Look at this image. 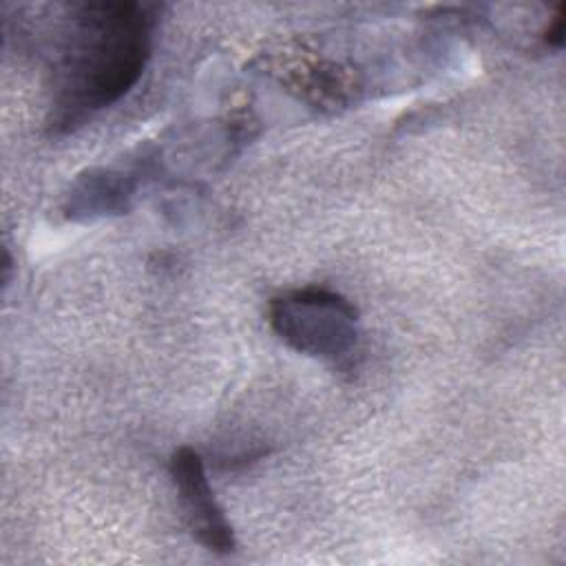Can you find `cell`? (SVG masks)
<instances>
[{
    "label": "cell",
    "mask_w": 566,
    "mask_h": 566,
    "mask_svg": "<svg viewBox=\"0 0 566 566\" xmlns=\"http://www.w3.org/2000/svg\"><path fill=\"white\" fill-rule=\"evenodd\" d=\"M153 24L139 2L71 7L53 71V124L69 128L128 93L148 62Z\"/></svg>",
    "instance_id": "obj_1"
},
{
    "label": "cell",
    "mask_w": 566,
    "mask_h": 566,
    "mask_svg": "<svg viewBox=\"0 0 566 566\" xmlns=\"http://www.w3.org/2000/svg\"><path fill=\"white\" fill-rule=\"evenodd\" d=\"M272 329L296 352L334 360L358 340V310L327 287L290 290L270 301Z\"/></svg>",
    "instance_id": "obj_2"
},
{
    "label": "cell",
    "mask_w": 566,
    "mask_h": 566,
    "mask_svg": "<svg viewBox=\"0 0 566 566\" xmlns=\"http://www.w3.org/2000/svg\"><path fill=\"white\" fill-rule=\"evenodd\" d=\"M170 478L177 486L192 537L212 553H232L237 539L223 509L214 500L199 451L179 447L170 458Z\"/></svg>",
    "instance_id": "obj_3"
},
{
    "label": "cell",
    "mask_w": 566,
    "mask_h": 566,
    "mask_svg": "<svg viewBox=\"0 0 566 566\" xmlns=\"http://www.w3.org/2000/svg\"><path fill=\"white\" fill-rule=\"evenodd\" d=\"M126 197H128L126 181L119 175L91 172L71 192L69 210H73V214L75 212L104 214V212L119 210L124 206Z\"/></svg>",
    "instance_id": "obj_4"
},
{
    "label": "cell",
    "mask_w": 566,
    "mask_h": 566,
    "mask_svg": "<svg viewBox=\"0 0 566 566\" xmlns=\"http://www.w3.org/2000/svg\"><path fill=\"white\" fill-rule=\"evenodd\" d=\"M564 33H566V9L564 4L557 7L555 15L551 18L546 31H544V40L551 44V46H562L564 44Z\"/></svg>",
    "instance_id": "obj_5"
}]
</instances>
